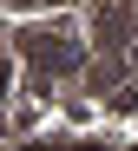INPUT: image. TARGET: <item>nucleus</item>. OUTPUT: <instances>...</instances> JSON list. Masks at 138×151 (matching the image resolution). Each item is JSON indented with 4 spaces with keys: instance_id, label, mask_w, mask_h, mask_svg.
Instances as JSON below:
<instances>
[{
    "instance_id": "obj_1",
    "label": "nucleus",
    "mask_w": 138,
    "mask_h": 151,
    "mask_svg": "<svg viewBox=\"0 0 138 151\" xmlns=\"http://www.w3.org/2000/svg\"><path fill=\"white\" fill-rule=\"evenodd\" d=\"M20 46H26V59L40 72H79L86 66V53H79L72 40H59V33H20Z\"/></svg>"
}]
</instances>
